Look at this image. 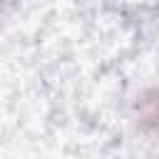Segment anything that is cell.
I'll return each mask as SVG.
<instances>
[{
  "label": "cell",
  "instance_id": "6da1fadb",
  "mask_svg": "<svg viewBox=\"0 0 159 159\" xmlns=\"http://www.w3.org/2000/svg\"><path fill=\"white\" fill-rule=\"evenodd\" d=\"M7 2H10V0H0V17L5 15V7H7Z\"/></svg>",
  "mask_w": 159,
  "mask_h": 159
}]
</instances>
